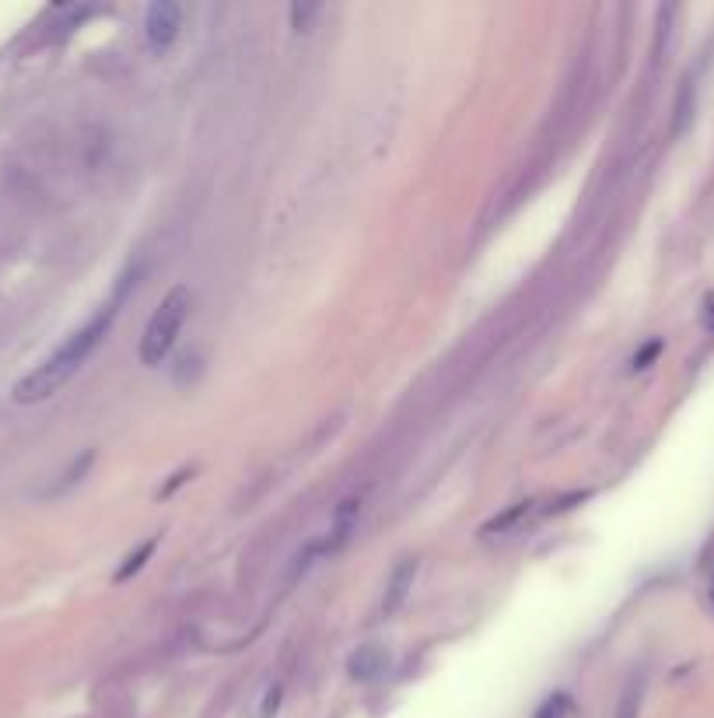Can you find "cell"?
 Masks as SVG:
<instances>
[{"mask_svg": "<svg viewBox=\"0 0 714 718\" xmlns=\"http://www.w3.org/2000/svg\"><path fill=\"white\" fill-rule=\"evenodd\" d=\"M130 284H137V281L123 277V284L116 288V295H112L109 302H105L102 309H98L95 316H91L88 323L81 326V330L70 333V337L63 340V344L56 347V351L49 354V358L42 361L35 372H28L25 379L14 386V400H18V403H42V400H49L53 393H60V389L67 386V382L74 379L77 372H81L84 361H88L91 354L98 351V344L105 340V333L112 330V323H116V312H119V305H123Z\"/></svg>", "mask_w": 714, "mask_h": 718, "instance_id": "1", "label": "cell"}, {"mask_svg": "<svg viewBox=\"0 0 714 718\" xmlns=\"http://www.w3.org/2000/svg\"><path fill=\"white\" fill-rule=\"evenodd\" d=\"M189 305H193V295H189L186 284H175V288L161 298V305L151 312V319H147L144 337H140V365L158 368L161 361L172 354L175 340H179L182 333V323H186L189 316Z\"/></svg>", "mask_w": 714, "mask_h": 718, "instance_id": "2", "label": "cell"}, {"mask_svg": "<svg viewBox=\"0 0 714 718\" xmlns=\"http://www.w3.org/2000/svg\"><path fill=\"white\" fill-rule=\"evenodd\" d=\"M182 29V8L172 4V0H154L151 8H147L144 18V36L154 50H168V46L179 39Z\"/></svg>", "mask_w": 714, "mask_h": 718, "instance_id": "3", "label": "cell"}, {"mask_svg": "<svg viewBox=\"0 0 714 718\" xmlns=\"http://www.w3.org/2000/svg\"><path fill=\"white\" fill-rule=\"evenodd\" d=\"M385 662H389V655H385L382 645H361L350 655V676L354 680H375L385 669Z\"/></svg>", "mask_w": 714, "mask_h": 718, "instance_id": "4", "label": "cell"}, {"mask_svg": "<svg viewBox=\"0 0 714 718\" xmlns=\"http://www.w3.org/2000/svg\"><path fill=\"white\" fill-rule=\"evenodd\" d=\"M413 575H417V564H413V561H403L396 571H392L389 596H385V603H382V613H396L399 606H403L406 592L413 589Z\"/></svg>", "mask_w": 714, "mask_h": 718, "instance_id": "5", "label": "cell"}, {"mask_svg": "<svg viewBox=\"0 0 714 718\" xmlns=\"http://www.w3.org/2000/svg\"><path fill=\"white\" fill-rule=\"evenodd\" d=\"M532 515V501H522V505H515V508H508V512L501 515V519H494L490 526H483V533H504V529H515V526H522L525 519Z\"/></svg>", "mask_w": 714, "mask_h": 718, "instance_id": "6", "label": "cell"}, {"mask_svg": "<svg viewBox=\"0 0 714 718\" xmlns=\"http://www.w3.org/2000/svg\"><path fill=\"white\" fill-rule=\"evenodd\" d=\"M571 711H574L571 694H553V697H546V701L539 704L536 718H571Z\"/></svg>", "mask_w": 714, "mask_h": 718, "instance_id": "7", "label": "cell"}, {"mask_svg": "<svg viewBox=\"0 0 714 718\" xmlns=\"http://www.w3.org/2000/svg\"><path fill=\"white\" fill-rule=\"evenodd\" d=\"M151 550H154V540H147L144 547L137 550V554H130V557H126V564H123V568H119V575H116L119 582H126V578H130L133 571H137L140 564H144V557H151Z\"/></svg>", "mask_w": 714, "mask_h": 718, "instance_id": "8", "label": "cell"}, {"mask_svg": "<svg viewBox=\"0 0 714 718\" xmlns=\"http://www.w3.org/2000/svg\"><path fill=\"white\" fill-rule=\"evenodd\" d=\"M637 711H641V690L630 687L627 694H623V701H620V711H616V718H637Z\"/></svg>", "mask_w": 714, "mask_h": 718, "instance_id": "9", "label": "cell"}, {"mask_svg": "<svg viewBox=\"0 0 714 718\" xmlns=\"http://www.w3.org/2000/svg\"><path fill=\"white\" fill-rule=\"evenodd\" d=\"M315 15H319V8H301V4H294V8H291V25L298 32H308V22H312Z\"/></svg>", "mask_w": 714, "mask_h": 718, "instance_id": "10", "label": "cell"}, {"mask_svg": "<svg viewBox=\"0 0 714 718\" xmlns=\"http://www.w3.org/2000/svg\"><path fill=\"white\" fill-rule=\"evenodd\" d=\"M277 708H280V683L263 694V708H259V718H273V715H277Z\"/></svg>", "mask_w": 714, "mask_h": 718, "instance_id": "11", "label": "cell"}, {"mask_svg": "<svg viewBox=\"0 0 714 718\" xmlns=\"http://www.w3.org/2000/svg\"><path fill=\"white\" fill-rule=\"evenodd\" d=\"M658 351H662V344H658V340H655V344H648V347H644V351L634 358V368H648V361L655 358Z\"/></svg>", "mask_w": 714, "mask_h": 718, "instance_id": "12", "label": "cell"}, {"mask_svg": "<svg viewBox=\"0 0 714 718\" xmlns=\"http://www.w3.org/2000/svg\"><path fill=\"white\" fill-rule=\"evenodd\" d=\"M704 323H707V326H711V330H714V295L707 298V309H704Z\"/></svg>", "mask_w": 714, "mask_h": 718, "instance_id": "13", "label": "cell"}]
</instances>
